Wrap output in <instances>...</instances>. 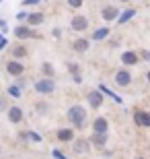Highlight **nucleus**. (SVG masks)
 <instances>
[{
  "label": "nucleus",
  "instance_id": "18",
  "mask_svg": "<svg viewBox=\"0 0 150 159\" xmlns=\"http://www.w3.org/2000/svg\"><path fill=\"white\" fill-rule=\"evenodd\" d=\"M92 143H95L97 147H105V143H107V132H95V134H92Z\"/></svg>",
  "mask_w": 150,
  "mask_h": 159
},
{
  "label": "nucleus",
  "instance_id": "34",
  "mask_svg": "<svg viewBox=\"0 0 150 159\" xmlns=\"http://www.w3.org/2000/svg\"><path fill=\"white\" fill-rule=\"evenodd\" d=\"M119 2H130V0H119Z\"/></svg>",
  "mask_w": 150,
  "mask_h": 159
},
{
  "label": "nucleus",
  "instance_id": "30",
  "mask_svg": "<svg viewBox=\"0 0 150 159\" xmlns=\"http://www.w3.org/2000/svg\"><path fill=\"white\" fill-rule=\"evenodd\" d=\"M17 19H19V21H23V19H27V12H19V15H17Z\"/></svg>",
  "mask_w": 150,
  "mask_h": 159
},
{
  "label": "nucleus",
  "instance_id": "23",
  "mask_svg": "<svg viewBox=\"0 0 150 159\" xmlns=\"http://www.w3.org/2000/svg\"><path fill=\"white\" fill-rule=\"evenodd\" d=\"M8 93H11L12 97H21V87H19V85H11V87H8Z\"/></svg>",
  "mask_w": 150,
  "mask_h": 159
},
{
  "label": "nucleus",
  "instance_id": "7",
  "mask_svg": "<svg viewBox=\"0 0 150 159\" xmlns=\"http://www.w3.org/2000/svg\"><path fill=\"white\" fill-rule=\"evenodd\" d=\"M87 101L91 103L92 107H101L103 106V101H105V97H103V93L101 91H88V95H87Z\"/></svg>",
  "mask_w": 150,
  "mask_h": 159
},
{
  "label": "nucleus",
  "instance_id": "28",
  "mask_svg": "<svg viewBox=\"0 0 150 159\" xmlns=\"http://www.w3.org/2000/svg\"><path fill=\"white\" fill-rule=\"evenodd\" d=\"M37 2H41V0H23L25 6H31V4H37Z\"/></svg>",
  "mask_w": 150,
  "mask_h": 159
},
{
  "label": "nucleus",
  "instance_id": "14",
  "mask_svg": "<svg viewBox=\"0 0 150 159\" xmlns=\"http://www.w3.org/2000/svg\"><path fill=\"white\" fill-rule=\"evenodd\" d=\"M43 12H29V15H27V25H31V27H33V25H41L43 23Z\"/></svg>",
  "mask_w": 150,
  "mask_h": 159
},
{
  "label": "nucleus",
  "instance_id": "24",
  "mask_svg": "<svg viewBox=\"0 0 150 159\" xmlns=\"http://www.w3.org/2000/svg\"><path fill=\"white\" fill-rule=\"evenodd\" d=\"M23 139H31V141H35V143H39L41 141V136L37 134V132H25V134H21Z\"/></svg>",
  "mask_w": 150,
  "mask_h": 159
},
{
  "label": "nucleus",
  "instance_id": "6",
  "mask_svg": "<svg viewBox=\"0 0 150 159\" xmlns=\"http://www.w3.org/2000/svg\"><path fill=\"white\" fill-rule=\"evenodd\" d=\"M115 83H117V87H127V85L132 83V75H130V70L119 68V70L115 72Z\"/></svg>",
  "mask_w": 150,
  "mask_h": 159
},
{
  "label": "nucleus",
  "instance_id": "11",
  "mask_svg": "<svg viewBox=\"0 0 150 159\" xmlns=\"http://www.w3.org/2000/svg\"><path fill=\"white\" fill-rule=\"evenodd\" d=\"M70 27H72L74 31H84V29L88 27V19H87V17H82V15H78V17L72 19Z\"/></svg>",
  "mask_w": 150,
  "mask_h": 159
},
{
  "label": "nucleus",
  "instance_id": "9",
  "mask_svg": "<svg viewBox=\"0 0 150 159\" xmlns=\"http://www.w3.org/2000/svg\"><path fill=\"white\" fill-rule=\"evenodd\" d=\"M88 48H91V41L84 39V37H78V39L72 41V50H74V52H78V54L88 52Z\"/></svg>",
  "mask_w": 150,
  "mask_h": 159
},
{
  "label": "nucleus",
  "instance_id": "32",
  "mask_svg": "<svg viewBox=\"0 0 150 159\" xmlns=\"http://www.w3.org/2000/svg\"><path fill=\"white\" fill-rule=\"evenodd\" d=\"M0 29H2V31H6V29H8V27H6V23L2 21V19H0Z\"/></svg>",
  "mask_w": 150,
  "mask_h": 159
},
{
  "label": "nucleus",
  "instance_id": "33",
  "mask_svg": "<svg viewBox=\"0 0 150 159\" xmlns=\"http://www.w3.org/2000/svg\"><path fill=\"white\" fill-rule=\"evenodd\" d=\"M6 43H8V41H6L4 37H2V39H0V50H2V48H6Z\"/></svg>",
  "mask_w": 150,
  "mask_h": 159
},
{
  "label": "nucleus",
  "instance_id": "26",
  "mask_svg": "<svg viewBox=\"0 0 150 159\" xmlns=\"http://www.w3.org/2000/svg\"><path fill=\"white\" fill-rule=\"evenodd\" d=\"M68 70L72 72V75H78V66H76L74 62H70V64H68Z\"/></svg>",
  "mask_w": 150,
  "mask_h": 159
},
{
  "label": "nucleus",
  "instance_id": "37",
  "mask_svg": "<svg viewBox=\"0 0 150 159\" xmlns=\"http://www.w3.org/2000/svg\"><path fill=\"white\" fill-rule=\"evenodd\" d=\"M138 159H142V157H138Z\"/></svg>",
  "mask_w": 150,
  "mask_h": 159
},
{
  "label": "nucleus",
  "instance_id": "35",
  "mask_svg": "<svg viewBox=\"0 0 150 159\" xmlns=\"http://www.w3.org/2000/svg\"><path fill=\"white\" fill-rule=\"evenodd\" d=\"M148 83H150V72H148Z\"/></svg>",
  "mask_w": 150,
  "mask_h": 159
},
{
  "label": "nucleus",
  "instance_id": "16",
  "mask_svg": "<svg viewBox=\"0 0 150 159\" xmlns=\"http://www.w3.org/2000/svg\"><path fill=\"white\" fill-rule=\"evenodd\" d=\"M11 54H12V58L15 60H19V58H25V56H27V48L25 46H12V50H11Z\"/></svg>",
  "mask_w": 150,
  "mask_h": 159
},
{
  "label": "nucleus",
  "instance_id": "38",
  "mask_svg": "<svg viewBox=\"0 0 150 159\" xmlns=\"http://www.w3.org/2000/svg\"><path fill=\"white\" fill-rule=\"evenodd\" d=\"M0 2H2V0H0Z\"/></svg>",
  "mask_w": 150,
  "mask_h": 159
},
{
  "label": "nucleus",
  "instance_id": "5",
  "mask_svg": "<svg viewBox=\"0 0 150 159\" xmlns=\"http://www.w3.org/2000/svg\"><path fill=\"white\" fill-rule=\"evenodd\" d=\"M101 15H103V21H117V17H119V8H117L115 4H107V6H103Z\"/></svg>",
  "mask_w": 150,
  "mask_h": 159
},
{
  "label": "nucleus",
  "instance_id": "12",
  "mask_svg": "<svg viewBox=\"0 0 150 159\" xmlns=\"http://www.w3.org/2000/svg\"><path fill=\"white\" fill-rule=\"evenodd\" d=\"M134 120L138 126H150V112H136Z\"/></svg>",
  "mask_w": 150,
  "mask_h": 159
},
{
  "label": "nucleus",
  "instance_id": "20",
  "mask_svg": "<svg viewBox=\"0 0 150 159\" xmlns=\"http://www.w3.org/2000/svg\"><path fill=\"white\" fill-rule=\"evenodd\" d=\"M107 35H109V27H101V29H97L95 33H92V39L101 41V39H105Z\"/></svg>",
  "mask_w": 150,
  "mask_h": 159
},
{
  "label": "nucleus",
  "instance_id": "22",
  "mask_svg": "<svg viewBox=\"0 0 150 159\" xmlns=\"http://www.w3.org/2000/svg\"><path fill=\"white\" fill-rule=\"evenodd\" d=\"M41 72H43L47 79H52V77H54V66L49 64V62H43V66H41Z\"/></svg>",
  "mask_w": 150,
  "mask_h": 159
},
{
  "label": "nucleus",
  "instance_id": "15",
  "mask_svg": "<svg viewBox=\"0 0 150 159\" xmlns=\"http://www.w3.org/2000/svg\"><path fill=\"white\" fill-rule=\"evenodd\" d=\"M72 139H74V130L72 128H60L58 130V141L68 143V141H72Z\"/></svg>",
  "mask_w": 150,
  "mask_h": 159
},
{
  "label": "nucleus",
  "instance_id": "29",
  "mask_svg": "<svg viewBox=\"0 0 150 159\" xmlns=\"http://www.w3.org/2000/svg\"><path fill=\"white\" fill-rule=\"evenodd\" d=\"M0 110H6V99L4 97H0Z\"/></svg>",
  "mask_w": 150,
  "mask_h": 159
},
{
  "label": "nucleus",
  "instance_id": "31",
  "mask_svg": "<svg viewBox=\"0 0 150 159\" xmlns=\"http://www.w3.org/2000/svg\"><path fill=\"white\" fill-rule=\"evenodd\" d=\"M142 58H144V60H148V62H150V52H142Z\"/></svg>",
  "mask_w": 150,
  "mask_h": 159
},
{
  "label": "nucleus",
  "instance_id": "19",
  "mask_svg": "<svg viewBox=\"0 0 150 159\" xmlns=\"http://www.w3.org/2000/svg\"><path fill=\"white\" fill-rule=\"evenodd\" d=\"M134 15H136V11H132V8H130V11H123V12H119V17H117V23H127V21H130V19L134 17Z\"/></svg>",
  "mask_w": 150,
  "mask_h": 159
},
{
  "label": "nucleus",
  "instance_id": "2",
  "mask_svg": "<svg viewBox=\"0 0 150 159\" xmlns=\"http://www.w3.org/2000/svg\"><path fill=\"white\" fill-rule=\"evenodd\" d=\"M33 89L37 91V93H41V95H49V93H54V81H52V79H41V81H35Z\"/></svg>",
  "mask_w": 150,
  "mask_h": 159
},
{
  "label": "nucleus",
  "instance_id": "36",
  "mask_svg": "<svg viewBox=\"0 0 150 159\" xmlns=\"http://www.w3.org/2000/svg\"><path fill=\"white\" fill-rule=\"evenodd\" d=\"M0 39H2V33H0Z\"/></svg>",
  "mask_w": 150,
  "mask_h": 159
},
{
  "label": "nucleus",
  "instance_id": "8",
  "mask_svg": "<svg viewBox=\"0 0 150 159\" xmlns=\"http://www.w3.org/2000/svg\"><path fill=\"white\" fill-rule=\"evenodd\" d=\"M6 70H8V75H12V77H21L25 72V66L19 62V60H11L8 64H6Z\"/></svg>",
  "mask_w": 150,
  "mask_h": 159
},
{
  "label": "nucleus",
  "instance_id": "17",
  "mask_svg": "<svg viewBox=\"0 0 150 159\" xmlns=\"http://www.w3.org/2000/svg\"><path fill=\"white\" fill-rule=\"evenodd\" d=\"M107 128H109V126H107V120L105 118H97L92 122V130H95V132H107Z\"/></svg>",
  "mask_w": 150,
  "mask_h": 159
},
{
  "label": "nucleus",
  "instance_id": "3",
  "mask_svg": "<svg viewBox=\"0 0 150 159\" xmlns=\"http://www.w3.org/2000/svg\"><path fill=\"white\" fill-rule=\"evenodd\" d=\"M15 35L21 37V39H31V37H39L37 33L33 31V27L31 25H17L15 27Z\"/></svg>",
  "mask_w": 150,
  "mask_h": 159
},
{
  "label": "nucleus",
  "instance_id": "13",
  "mask_svg": "<svg viewBox=\"0 0 150 159\" xmlns=\"http://www.w3.org/2000/svg\"><path fill=\"white\" fill-rule=\"evenodd\" d=\"M138 60H140V58H138V54H136V52H130V50H127V52H123V54H121V62H123L126 66L136 64Z\"/></svg>",
  "mask_w": 150,
  "mask_h": 159
},
{
  "label": "nucleus",
  "instance_id": "1",
  "mask_svg": "<svg viewBox=\"0 0 150 159\" xmlns=\"http://www.w3.org/2000/svg\"><path fill=\"white\" fill-rule=\"evenodd\" d=\"M68 120L74 124L76 128H82L87 124V110L82 106H72L68 110Z\"/></svg>",
  "mask_w": 150,
  "mask_h": 159
},
{
  "label": "nucleus",
  "instance_id": "27",
  "mask_svg": "<svg viewBox=\"0 0 150 159\" xmlns=\"http://www.w3.org/2000/svg\"><path fill=\"white\" fill-rule=\"evenodd\" d=\"M54 157H56V159H68V157H64V155H62V151H58V149L54 151Z\"/></svg>",
  "mask_w": 150,
  "mask_h": 159
},
{
  "label": "nucleus",
  "instance_id": "10",
  "mask_svg": "<svg viewBox=\"0 0 150 159\" xmlns=\"http://www.w3.org/2000/svg\"><path fill=\"white\" fill-rule=\"evenodd\" d=\"M8 120H11L12 124L23 122V110H21L19 106H11L8 107Z\"/></svg>",
  "mask_w": 150,
  "mask_h": 159
},
{
  "label": "nucleus",
  "instance_id": "21",
  "mask_svg": "<svg viewBox=\"0 0 150 159\" xmlns=\"http://www.w3.org/2000/svg\"><path fill=\"white\" fill-rule=\"evenodd\" d=\"M99 91H101V93H105V95H109V97H111L113 101H117V103H121V97H119V95H115L113 91H109V89L105 87V85H99Z\"/></svg>",
  "mask_w": 150,
  "mask_h": 159
},
{
  "label": "nucleus",
  "instance_id": "25",
  "mask_svg": "<svg viewBox=\"0 0 150 159\" xmlns=\"http://www.w3.org/2000/svg\"><path fill=\"white\" fill-rule=\"evenodd\" d=\"M66 2H68V6H70V8H80L84 0H66Z\"/></svg>",
  "mask_w": 150,
  "mask_h": 159
},
{
  "label": "nucleus",
  "instance_id": "4",
  "mask_svg": "<svg viewBox=\"0 0 150 159\" xmlns=\"http://www.w3.org/2000/svg\"><path fill=\"white\" fill-rule=\"evenodd\" d=\"M72 151H74L76 155L91 153V141H87V139H76L74 145H72Z\"/></svg>",
  "mask_w": 150,
  "mask_h": 159
}]
</instances>
